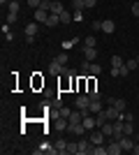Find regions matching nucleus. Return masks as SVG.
I'll use <instances>...</instances> for the list:
<instances>
[{"instance_id":"27","label":"nucleus","mask_w":139,"mask_h":155,"mask_svg":"<svg viewBox=\"0 0 139 155\" xmlns=\"http://www.w3.org/2000/svg\"><path fill=\"white\" fill-rule=\"evenodd\" d=\"M67 153H72V155H77V153H79V143H74V141H70V143H67Z\"/></svg>"},{"instance_id":"16","label":"nucleus","mask_w":139,"mask_h":155,"mask_svg":"<svg viewBox=\"0 0 139 155\" xmlns=\"http://www.w3.org/2000/svg\"><path fill=\"white\" fill-rule=\"evenodd\" d=\"M63 72V65L58 63V60H53L51 65H49V74H60Z\"/></svg>"},{"instance_id":"22","label":"nucleus","mask_w":139,"mask_h":155,"mask_svg":"<svg viewBox=\"0 0 139 155\" xmlns=\"http://www.w3.org/2000/svg\"><path fill=\"white\" fill-rule=\"evenodd\" d=\"M49 148H51V143H40V148H35V155H42V153H49Z\"/></svg>"},{"instance_id":"26","label":"nucleus","mask_w":139,"mask_h":155,"mask_svg":"<svg viewBox=\"0 0 139 155\" xmlns=\"http://www.w3.org/2000/svg\"><path fill=\"white\" fill-rule=\"evenodd\" d=\"M72 5H74V12H84V9H86V2H84V0H74Z\"/></svg>"},{"instance_id":"25","label":"nucleus","mask_w":139,"mask_h":155,"mask_svg":"<svg viewBox=\"0 0 139 155\" xmlns=\"http://www.w3.org/2000/svg\"><path fill=\"white\" fill-rule=\"evenodd\" d=\"M98 74H102V67L98 63H91V77H98Z\"/></svg>"},{"instance_id":"3","label":"nucleus","mask_w":139,"mask_h":155,"mask_svg":"<svg viewBox=\"0 0 139 155\" xmlns=\"http://www.w3.org/2000/svg\"><path fill=\"white\" fill-rule=\"evenodd\" d=\"M118 143H121V148H123V150H127V153H132V148H134V139H132V137L123 134V137L118 139Z\"/></svg>"},{"instance_id":"24","label":"nucleus","mask_w":139,"mask_h":155,"mask_svg":"<svg viewBox=\"0 0 139 155\" xmlns=\"http://www.w3.org/2000/svg\"><path fill=\"white\" fill-rule=\"evenodd\" d=\"M7 23H16V21H19V12H7Z\"/></svg>"},{"instance_id":"33","label":"nucleus","mask_w":139,"mask_h":155,"mask_svg":"<svg viewBox=\"0 0 139 155\" xmlns=\"http://www.w3.org/2000/svg\"><path fill=\"white\" fill-rule=\"evenodd\" d=\"M127 74H130V70H127V65L118 67V77H127Z\"/></svg>"},{"instance_id":"11","label":"nucleus","mask_w":139,"mask_h":155,"mask_svg":"<svg viewBox=\"0 0 139 155\" xmlns=\"http://www.w3.org/2000/svg\"><path fill=\"white\" fill-rule=\"evenodd\" d=\"M109 104H111V107H116V111H125V107H127L125 100H121V97H118V100H116V97H111V100H109Z\"/></svg>"},{"instance_id":"39","label":"nucleus","mask_w":139,"mask_h":155,"mask_svg":"<svg viewBox=\"0 0 139 155\" xmlns=\"http://www.w3.org/2000/svg\"><path fill=\"white\" fill-rule=\"evenodd\" d=\"M72 19H74V21H79V23H81V21H84V14H81V12H74V14H72Z\"/></svg>"},{"instance_id":"31","label":"nucleus","mask_w":139,"mask_h":155,"mask_svg":"<svg viewBox=\"0 0 139 155\" xmlns=\"http://www.w3.org/2000/svg\"><path fill=\"white\" fill-rule=\"evenodd\" d=\"M67 58H70L67 53H60V56H56V60H58L60 65H67Z\"/></svg>"},{"instance_id":"34","label":"nucleus","mask_w":139,"mask_h":155,"mask_svg":"<svg viewBox=\"0 0 139 155\" xmlns=\"http://www.w3.org/2000/svg\"><path fill=\"white\" fill-rule=\"evenodd\" d=\"M88 97H91V100H100V93H98V88H93V91H88Z\"/></svg>"},{"instance_id":"18","label":"nucleus","mask_w":139,"mask_h":155,"mask_svg":"<svg viewBox=\"0 0 139 155\" xmlns=\"http://www.w3.org/2000/svg\"><path fill=\"white\" fill-rule=\"evenodd\" d=\"M104 123H107V116H104V109H102L100 114H95V125H98V127H102Z\"/></svg>"},{"instance_id":"30","label":"nucleus","mask_w":139,"mask_h":155,"mask_svg":"<svg viewBox=\"0 0 139 155\" xmlns=\"http://www.w3.org/2000/svg\"><path fill=\"white\" fill-rule=\"evenodd\" d=\"M7 9H9V12H19V2H16V0H9V2H7Z\"/></svg>"},{"instance_id":"19","label":"nucleus","mask_w":139,"mask_h":155,"mask_svg":"<svg viewBox=\"0 0 139 155\" xmlns=\"http://www.w3.org/2000/svg\"><path fill=\"white\" fill-rule=\"evenodd\" d=\"M51 14H63L65 9H63V5L60 2H56V0H51V9H49Z\"/></svg>"},{"instance_id":"10","label":"nucleus","mask_w":139,"mask_h":155,"mask_svg":"<svg viewBox=\"0 0 139 155\" xmlns=\"http://www.w3.org/2000/svg\"><path fill=\"white\" fill-rule=\"evenodd\" d=\"M114 30H116V23H114L111 19H104V21H102V32H107V35H111Z\"/></svg>"},{"instance_id":"17","label":"nucleus","mask_w":139,"mask_h":155,"mask_svg":"<svg viewBox=\"0 0 139 155\" xmlns=\"http://www.w3.org/2000/svg\"><path fill=\"white\" fill-rule=\"evenodd\" d=\"M100 130H102V132H104L107 137H111V134H114V120H107V123L102 125Z\"/></svg>"},{"instance_id":"28","label":"nucleus","mask_w":139,"mask_h":155,"mask_svg":"<svg viewBox=\"0 0 139 155\" xmlns=\"http://www.w3.org/2000/svg\"><path fill=\"white\" fill-rule=\"evenodd\" d=\"M70 21H74L70 12H63V14H60V23H70Z\"/></svg>"},{"instance_id":"8","label":"nucleus","mask_w":139,"mask_h":155,"mask_svg":"<svg viewBox=\"0 0 139 155\" xmlns=\"http://www.w3.org/2000/svg\"><path fill=\"white\" fill-rule=\"evenodd\" d=\"M58 23H60V14H51V12H49V19H46L44 26L46 28H56Z\"/></svg>"},{"instance_id":"40","label":"nucleus","mask_w":139,"mask_h":155,"mask_svg":"<svg viewBox=\"0 0 139 155\" xmlns=\"http://www.w3.org/2000/svg\"><path fill=\"white\" fill-rule=\"evenodd\" d=\"M93 30H102V21H93Z\"/></svg>"},{"instance_id":"14","label":"nucleus","mask_w":139,"mask_h":155,"mask_svg":"<svg viewBox=\"0 0 139 155\" xmlns=\"http://www.w3.org/2000/svg\"><path fill=\"white\" fill-rule=\"evenodd\" d=\"M123 134H127V137L134 134V120H125L123 123Z\"/></svg>"},{"instance_id":"2","label":"nucleus","mask_w":139,"mask_h":155,"mask_svg":"<svg viewBox=\"0 0 139 155\" xmlns=\"http://www.w3.org/2000/svg\"><path fill=\"white\" fill-rule=\"evenodd\" d=\"M88 104H91V97L88 95H79L77 97V109L84 111V116H88Z\"/></svg>"},{"instance_id":"6","label":"nucleus","mask_w":139,"mask_h":155,"mask_svg":"<svg viewBox=\"0 0 139 155\" xmlns=\"http://www.w3.org/2000/svg\"><path fill=\"white\" fill-rule=\"evenodd\" d=\"M81 125H84L86 130H95V127H98V125H95V114H88V116H84Z\"/></svg>"},{"instance_id":"12","label":"nucleus","mask_w":139,"mask_h":155,"mask_svg":"<svg viewBox=\"0 0 139 155\" xmlns=\"http://www.w3.org/2000/svg\"><path fill=\"white\" fill-rule=\"evenodd\" d=\"M118 114H121V111H116V107H111V104H109V109H104L107 120H116V118H118Z\"/></svg>"},{"instance_id":"5","label":"nucleus","mask_w":139,"mask_h":155,"mask_svg":"<svg viewBox=\"0 0 139 155\" xmlns=\"http://www.w3.org/2000/svg\"><path fill=\"white\" fill-rule=\"evenodd\" d=\"M33 19L37 21V23H46V19H49V12H46V9H42V7H37V9H35V14H33Z\"/></svg>"},{"instance_id":"41","label":"nucleus","mask_w":139,"mask_h":155,"mask_svg":"<svg viewBox=\"0 0 139 155\" xmlns=\"http://www.w3.org/2000/svg\"><path fill=\"white\" fill-rule=\"evenodd\" d=\"M84 2H86V9H91V7H95V2H98V0H84Z\"/></svg>"},{"instance_id":"15","label":"nucleus","mask_w":139,"mask_h":155,"mask_svg":"<svg viewBox=\"0 0 139 155\" xmlns=\"http://www.w3.org/2000/svg\"><path fill=\"white\" fill-rule=\"evenodd\" d=\"M67 120H70V123H81V120H84V111H72Z\"/></svg>"},{"instance_id":"1","label":"nucleus","mask_w":139,"mask_h":155,"mask_svg":"<svg viewBox=\"0 0 139 155\" xmlns=\"http://www.w3.org/2000/svg\"><path fill=\"white\" fill-rule=\"evenodd\" d=\"M37 30H40V26H37V21H33V23H28V26L23 28V32H26V39H28V42H33V39H35Z\"/></svg>"},{"instance_id":"13","label":"nucleus","mask_w":139,"mask_h":155,"mask_svg":"<svg viewBox=\"0 0 139 155\" xmlns=\"http://www.w3.org/2000/svg\"><path fill=\"white\" fill-rule=\"evenodd\" d=\"M100 111H102L100 100H91V104H88V114H100Z\"/></svg>"},{"instance_id":"42","label":"nucleus","mask_w":139,"mask_h":155,"mask_svg":"<svg viewBox=\"0 0 139 155\" xmlns=\"http://www.w3.org/2000/svg\"><path fill=\"white\" fill-rule=\"evenodd\" d=\"M132 155H139V141L134 143V148H132Z\"/></svg>"},{"instance_id":"23","label":"nucleus","mask_w":139,"mask_h":155,"mask_svg":"<svg viewBox=\"0 0 139 155\" xmlns=\"http://www.w3.org/2000/svg\"><path fill=\"white\" fill-rule=\"evenodd\" d=\"M123 65H125V60L121 56H111V67H123Z\"/></svg>"},{"instance_id":"4","label":"nucleus","mask_w":139,"mask_h":155,"mask_svg":"<svg viewBox=\"0 0 139 155\" xmlns=\"http://www.w3.org/2000/svg\"><path fill=\"white\" fill-rule=\"evenodd\" d=\"M107 153H109V155H121L123 148H121V143L116 141V139H111V141L107 143Z\"/></svg>"},{"instance_id":"7","label":"nucleus","mask_w":139,"mask_h":155,"mask_svg":"<svg viewBox=\"0 0 139 155\" xmlns=\"http://www.w3.org/2000/svg\"><path fill=\"white\" fill-rule=\"evenodd\" d=\"M77 143H79V153H77V155L91 153V146H93V143H91V139H79V141H77Z\"/></svg>"},{"instance_id":"43","label":"nucleus","mask_w":139,"mask_h":155,"mask_svg":"<svg viewBox=\"0 0 139 155\" xmlns=\"http://www.w3.org/2000/svg\"><path fill=\"white\" fill-rule=\"evenodd\" d=\"M137 141H139V132H137Z\"/></svg>"},{"instance_id":"9","label":"nucleus","mask_w":139,"mask_h":155,"mask_svg":"<svg viewBox=\"0 0 139 155\" xmlns=\"http://www.w3.org/2000/svg\"><path fill=\"white\" fill-rule=\"evenodd\" d=\"M84 56H86V60H95L98 58V49H95V46H84Z\"/></svg>"},{"instance_id":"35","label":"nucleus","mask_w":139,"mask_h":155,"mask_svg":"<svg viewBox=\"0 0 139 155\" xmlns=\"http://www.w3.org/2000/svg\"><path fill=\"white\" fill-rule=\"evenodd\" d=\"M95 44H98L95 37H86V42H84V46H95Z\"/></svg>"},{"instance_id":"20","label":"nucleus","mask_w":139,"mask_h":155,"mask_svg":"<svg viewBox=\"0 0 139 155\" xmlns=\"http://www.w3.org/2000/svg\"><path fill=\"white\" fill-rule=\"evenodd\" d=\"M56 148H58V155L67 153V141H65V139H58V143H56Z\"/></svg>"},{"instance_id":"36","label":"nucleus","mask_w":139,"mask_h":155,"mask_svg":"<svg viewBox=\"0 0 139 155\" xmlns=\"http://www.w3.org/2000/svg\"><path fill=\"white\" fill-rule=\"evenodd\" d=\"M74 44H77V39H67V42H63V49H72Z\"/></svg>"},{"instance_id":"37","label":"nucleus","mask_w":139,"mask_h":155,"mask_svg":"<svg viewBox=\"0 0 139 155\" xmlns=\"http://www.w3.org/2000/svg\"><path fill=\"white\" fill-rule=\"evenodd\" d=\"M132 16H134V19H139V2H134V5H132Z\"/></svg>"},{"instance_id":"44","label":"nucleus","mask_w":139,"mask_h":155,"mask_svg":"<svg viewBox=\"0 0 139 155\" xmlns=\"http://www.w3.org/2000/svg\"><path fill=\"white\" fill-rule=\"evenodd\" d=\"M72 2H74V0H72Z\"/></svg>"},{"instance_id":"32","label":"nucleus","mask_w":139,"mask_h":155,"mask_svg":"<svg viewBox=\"0 0 139 155\" xmlns=\"http://www.w3.org/2000/svg\"><path fill=\"white\" fill-rule=\"evenodd\" d=\"M28 2V7H33V9H37V7L42 5V0H26Z\"/></svg>"},{"instance_id":"38","label":"nucleus","mask_w":139,"mask_h":155,"mask_svg":"<svg viewBox=\"0 0 139 155\" xmlns=\"http://www.w3.org/2000/svg\"><path fill=\"white\" fill-rule=\"evenodd\" d=\"M42 9H46V12H49V9H51V0H42Z\"/></svg>"},{"instance_id":"29","label":"nucleus","mask_w":139,"mask_h":155,"mask_svg":"<svg viewBox=\"0 0 139 155\" xmlns=\"http://www.w3.org/2000/svg\"><path fill=\"white\" fill-rule=\"evenodd\" d=\"M70 114H72V109H67V107H60V111H58L60 118H70Z\"/></svg>"},{"instance_id":"21","label":"nucleus","mask_w":139,"mask_h":155,"mask_svg":"<svg viewBox=\"0 0 139 155\" xmlns=\"http://www.w3.org/2000/svg\"><path fill=\"white\" fill-rule=\"evenodd\" d=\"M125 65H127V70L132 72V70H139V58H130V60H125Z\"/></svg>"}]
</instances>
